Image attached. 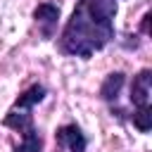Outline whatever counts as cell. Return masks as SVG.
Returning <instances> with one entry per match:
<instances>
[{
  "label": "cell",
  "mask_w": 152,
  "mask_h": 152,
  "mask_svg": "<svg viewBox=\"0 0 152 152\" xmlns=\"http://www.w3.org/2000/svg\"><path fill=\"white\" fill-rule=\"evenodd\" d=\"M119 12L116 0H78L66 19L57 48L66 57L90 59L114 40V17Z\"/></svg>",
  "instance_id": "6da1fadb"
},
{
  "label": "cell",
  "mask_w": 152,
  "mask_h": 152,
  "mask_svg": "<svg viewBox=\"0 0 152 152\" xmlns=\"http://www.w3.org/2000/svg\"><path fill=\"white\" fill-rule=\"evenodd\" d=\"M45 95H48V88L43 83L28 86L24 93H19V97L12 102V107L2 116V126L5 128H12L17 133H24V131L33 128L36 126V121H33V107L40 104L45 100Z\"/></svg>",
  "instance_id": "7a4b0ae2"
},
{
  "label": "cell",
  "mask_w": 152,
  "mask_h": 152,
  "mask_svg": "<svg viewBox=\"0 0 152 152\" xmlns=\"http://www.w3.org/2000/svg\"><path fill=\"white\" fill-rule=\"evenodd\" d=\"M88 138L78 124H62L55 131V152H86Z\"/></svg>",
  "instance_id": "3957f363"
},
{
  "label": "cell",
  "mask_w": 152,
  "mask_h": 152,
  "mask_svg": "<svg viewBox=\"0 0 152 152\" xmlns=\"http://www.w3.org/2000/svg\"><path fill=\"white\" fill-rule=\"evenodd\" d=\"M33 21H36V26H38V33H40L45 40L55 38L57 24H59V5H55V2H40V5H36V10H33Z\"/></svg>",
  "instance_id": "277c9868"
},
{
  "label": "cell",
  "mask_w": 152,
  "mask_h": 152,
  "mask_svg": "<svg viewBox=\"0 0 152 152\" xmlns=\"http://www.w3.org/2000/svg\"><path fill=\"white\" fill-rule=\"evenodd\" d=\"M150 93H152V69H140L128 88V102L133 104V109L150 107Z\"/></svg>",
  "instance_id": "5b68a950"
},
{
  "label": "cell",
  "mask_w": 152,
  "mask_h": 152,
  "mask_svg": "<svg viewBox=\"0 0 152 152\" xmlns=\"http://www.w3.org/2000/svg\"><path fill=\"white\" fill-rule=\"evenodd\" d=\"M124 86H126V74H124V71H112V74H107L104 81L100 83L97 95H100L102 102H107L109 107H114V104L119 102V95H121Z\"/></svg>",
  "instance_id": "8992f818"
},
{
  "label": "cell",
  "mask_w": 152,
  "mask_h": 152,
  "mask_svg": "<svg viewBox=\"0 0 152 152\" xmlns=\"http://www.w3.org/2000/svg\"><path fill=\"white\" fill-rule=\"evenodd\" d=\"M12 152H43V138H40L38 128L33 126V128L24 131V133H21L19 145H17Z\"/></svg>",
  "instance_id": "52a82bcc"
},
{
  "label": "cell",
  "mask_w": 152,
  "mask_h": 152,
  "mask_svg": "<svg viewBox=\"0 0 152 152\" xmlns=\"http://www.w3.org/2000/svg\"><path fill=\"white\" fill-rule=\"evenodd\" d=\"M128 119H131V124H133L140 133H150V128H152V107L133 109V114H131Z\"/></svg>",
  "instance_id": "ba28073f"
},
{
  "label": "cell",
  "mask_w": 152,
  "mask_h": 152,
  "mask_svg": "<svg viewBox=\"0 0 152 152\" xmlns=\"http://www.w3.org/2000/svg\"><path fill=\"white\" fill-rule=\"evenodd\" d=\"M140 31H142V36L150 33V12H145V17H142V21H140Z\"/></svg>",
  "instance_id": "9c48e42d"
}]
</instances>
